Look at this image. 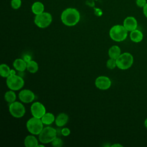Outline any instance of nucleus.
Returning <instances> with one entry per match:
<instances>
[{"instance_id":"nucleus-1","label":"nucleus","mask_w":147,"mask_h":147,"mask_svg":"<svg viewBox=\"0 0 147 147\" xmlns=\"http://www.w3.org/2000/svg\"><path fill=\"white\" fill-rule=\"evenodd\" d=\"M80 13L75 8H67L61 14L62 22L66 26H72L77 24L80 20Z\"/></svg>"},{"instance_id":"nucleus-2","label":"nucleus","mask_w":147,"mask_h":147,"mask_svg":"<svg viewBox=\"0 0 147 147\" xmlns=\"http://www.w3.org/2000/svg\"><path fill=\"white\" fill-rule=\"evenodd\" d=\"M127 32L123 25H115L110 29L109 36L113 40L117 42H121L126 38Z\"/></svg>"},{"instance_id":"nucleus-3","label":"nucleus","mask_w":147,"mask_h":147,"mask_svg":"<svg viewBox=\"0 0 147 147\" xmlns=\"http://www.w3.org/2000/svg\"><path fill=\"white\" fill-rule=\"evenodd\" d=\"M116 63L118 68L122 70L127 69L133 63V56L129 52H124L116 59Z\"/></svg>"},{"instance_id":"nucleus-4","label":"nucleus","mask_w":147,"mask_h":147,"mask_svg":"<svg viewBox=\"0 0 147 147\" xmlns=\"http://www.w3.org/2000/svg\"><path fill=\"white\" fill-rule=\"evenodd\" d=\"M43 125L41 118L33 117L26 122V128L29 133L33 135H38L43 129Z\"/></svg>"},{"instance_id":"nucleus-5","label":"nucleus","mask_w":147,"mask_h":147,"mask_svg":"<svg viewBox=\"0 0 147 147\" xmlns=\"http://www.w3.org/2000/svg\"><path fill=\"white\" fill-rule=\"evenodd\" d=\"M57 131L55 129L51 126H47L42 130L38 134V138L42 144H48L51 142L56 138Z\"/></svg>"},{"instance_id":"nucleus-6","label":"nucleus","mask_w":147,"mask_h":147,"mask_svg":"<svg viewBox=\"0 0 147 147\" xmlns=\"http://www.w3.org/2000/svg\"><path fill=\"white\" fill-rule=\"evenodd\" d=\"M6 84L8 88L13 91L20 90L24 86L23 78L16 74L10 75L6 78Z\"/></svg>"},{"instance_id":"nucleus-7","label":"nucleus","mask_w":147,"mask_h":147,"mask_svg":"<svg viewBox=\"0 0 147 147\" xmlns=\"http://www.w3.org/2000/svg\"><path fill=\"white\" fill-rule=\"evenodd\" d=\"M52 17L50 13L48 12H42L41 14L36 15L34 18V24L40 28H45L48 27L52 22Z\"/></svg>"},{"instance_id":"nucleus-8","label":"nucleus","mask_w":147,"mask_h":147,"mask_svg":"<svg viewBox=\"0 0 147 147\" xmlns=\"http://www.w3.org/2000/svg\"><path fill=\"white\" fill-rule=\"evenodd\" d=\"M9 110L10 114L17 118L22 117L25 113L24 106L21 102L17 101L10 103Z\"/></svg>"},{"instance_id":"nucleus-9","label":"nucleus","mask_w":147,"mask_h":147,"mask_svg":"<svg viewBox=\"0 0 147 147\" xmlns=\"http://www.w3.org/2000/svg\"><path fill=\"white\" fill-rule=\"evenodd\" d=\"M30 111L33 117L41 118L46 113V109L41 103L35 102L31 105Z\"/></svg>"},{"instance_id":"nucleus-10","label":"nucleus","mask_w":147,"mask_h":147,"mask_svg":"<svg viewBox=\"0 0 147 147\" xmlns=\"http://www.w3.org/2000/svg\"><path fill=\"white\" fill-rule=\"evenodd\" d=\"M95 85L96 88L100 90H106L110 87L111 85V82L109 78L107 76H100L95 79Z\"/></svg>"},{"instance_id":"nucleus-11","label":"nucleus","mask_w":147,"mask_h":147,"mask_svg":"<svg viewBox=\"0 0 147 147\" xmlns=\"http://www.w3.org/2000/svg\"><path fill=\"white\" fill-rule=\"evenodd\" d=\"M18 98L22 102L29 103L34 100L35 95L32 91L28 89H24L19 92Z\"/></svg>"},{"instance_id":"nucleus-12","label":"nucleus","mask_w":147,"mask_h":147,"mask_svg":"<svg viewBox=\"0 0 147 147\" xmlns=\"http://www.w3.org/2000/svg\"><path fill=\"white\" fill-rule=\"evenodd\" d=\"M123 25L128 32H131L137 29L138 24L137 20L134 17L129 16L124 20Z\"/></svg>"},{"instance_id":"nucleus-13","label":"nucleus","mask_w":147,"mask_h":147,"mask_svg":"<svg viewBox=\"0 0 147 147\" xmlns=\"http://www.w3.org/2000/svg\"><path fill=\"white\" fill-rule=\"evenodd\" d=\"M68 121V116L64 113L59 114L55 118V123L59 127H62L66 125Z\"/></svg>"},{"instance_id":"nucleus-14","label":"nucleus","mask_w":147,"mask_h":147,"mask_svg":"<svg viewBox=\"0 0 147 147\" xmlns=\"http://www.w3.org/2000/svg\"><path fill=\"white\" fill-rule=\"evenodd\" d=\"M143 37L144 36L142 32L138 29H135L130 32V38L134 42L138 43L141 42L143 39Z\"/></svg>"},{"instance_id":"nucleus-15","label":"nucleus","mask_w":147,"mask_h":147,"mask_svg":"<svg viewBox=\"0 0 147 147\" xmlns=\"http://www.w3.org/2000/svg\"><path fill=\"white\" fill-rule=\"evenodd\" d=\"M14 68L20 71L23 72L26 69L27 63L22 59H16L13 63Z\"/></svg>"},{"instance_id":"nucleus-16","label":"nucleus","mask_w":147,"mask_h":147,"mask_svg":"<svg viewBox=\"0 0 147 147\" xmlns=\"http://www.w3.org/2000/svg\"><path fill=\"white\" fill-rule=\"evenodd\" d=\"M24 145L26 147H37L38 145V140L33 135L27 136L24 140Z\"/></svg>"},{"instance_id":"nucleus-17","label":"nucleus","mask_w":147,"mask_h":147,"mask_svg":"<svg viewBox=\"0 0 147 147\" xmlns=\"http://www.w3.org/2000/svg\"><path fill=\"white\" fill-rule=\"evenodd\" d=\"M121 54V48L117 45H113L111 47L108 51V55L110 58L117 59Z\"/></svg>"},{"instance_id":"nucleus-18","label":"nucleus","mask_w":147,"mask_h":147,"mask_svg":"<svg viewBox=\"0 0 147 147\" xmlns=\"http://www.w3.org/2000/svg\"><path fill=\"white\" fill-rule=\"evenodd\" d=\"M44 6L41 2L37 1L33 3L32 6V11L35 14L37 15L44 12Z\"/></svg>"},{"instance_id":"nucleus-19","label":"nucleus","mask_w":147,"mask_h":147,"mask_svg":"<svg viewBox=\"0 0 147 147\" xmlns=\"http://www.w3.org/2000/svg\"><path fill=\"white\" fill-rule=\"evenodd\" d=\"M42 123L44 125H49L52 124L54 121H55V115L51 113H46L41 118Z\"/></svg>"},{"instance_id":"nucleus-20","label":"nucleus","mask_w":147,"mask_h":147,"mask_svg":"<svg viewBox=\"0 0 147 147\" xmlns=\"http://www.w3.org/2000/svg\"><path fill=\"white\" fill-rule=\"evenodd\" d=\"M26 69L32 74L36 73L38 69V65L36 61L34 60H30L27 63Z\"/></svg>"},{"instance_id":"nucleus-21","label":"nucleus","mask_w":147,"mask_h":147,"mask_svg":"<svg viewBox=\"0 0 147 147\" xmlns=\"http://www.w3.org/2000/svg\"><path fill=\"white\" fill-rule=\"evenodd\" d=\"M5 100L9 103H11L16 101V95L13 90H10L6 92L4 96Z\"/></svg>"},{"instance_id":"nucleus-22","label":"nucleus","mask_w":147,"mask_h":147,"mask_svg":"<svg viewBox=\"0 0 147 147\" xmlns=\"http://www.w3.org/2000/svg\"><path fill=\"white\" fill-rule=\"evenodd\" d=\"M10 68L6 64H2L0 65V75L3 78H7L10 75Z\"/></svg>"},{"instance_id":"nucleus-23","label":"nucleus","mask_w":147,"mask_h":147,"mask_svg":"<svg viewBox=\"0 0 147 147\" xmlns=\"http://www.w3.org/2000/svg\"><path fill=\"white\" fill-rule=\"evenodd\" d=\"M107 67L110 69H113L117 67V63L116 60L114 59L110 58L106 63Z\"/></svg>"},{"instance_id":"nucleus-24","label":"nucleus","mask_w":147,"mask_h":147,"mask_svg":"<svg viewBox=\"0 0 147 147\" xmlns=\"http://www.w3.org/2000/svg\"><path fill=\"white\" fill-rule=\"evenodd\" d=\"M52 146H55V147H61L63 146V142L62 141V140L60 138H55L52 142Z\"/></svg>"},{"instance_id":"nucleus-25","label":"nucleus","mask_w":147,"mask_h":147,"mask_svg":"<svg viewBox=\"0 0 147 147\" xmlns=\"http://www.w3.org/2000/svg\"><path fill=\"white\" fill-rule=\"evenodd\" d=\"M21 5V0H11V6L14 9H18Z\"/></svg>"},{"instance_id":"nucleus-26","label":"nucleus","mask_w":147,"mask_h":147,"mask_svg":"<svg viewBox=\"0 0 147 147\" xmlns=\"http://www.w3.org/2000/svg\"><path fill=\"white\" fill-rule=\"evenodd\" d=\"M136 5L139 7H143L146 4V0H136Z\"/></svg>"},{"instance_id":"nucleus-27","label":"nucleus","mask_w":147,"mask_h":147,"mask_svg":"<svg viewBox=\"0 0 147 147\" xmlns=\"http://www.w3.org/2000/svg\"><path fill=\"white\" fill-rule=\"evenodd\" d=\"M70 130L67 128V127H64V128H63L61 130V133L63 136H67L68 135H69L70 134Z\"/></svg>"},{"instance_id":"nucleus-28","label":"nucleus","mask_w":147,"mask_h":147,"mask_svg":"<svg viewBox=\"0 0 147 147\" xmlns=\"http://www.w3.org/2000/svg\"><path fill=\"white\" fill-rule=\"evenodd\" d=\"M142 8H143V13L144 16L147 18V3Z\"/></svg>"},{"instance_id":"nucleus-29","label":"nucleus","mask_w":147,"mask_h":147,"mask_svg":"<svg viewBox=\"0 0 147 147\" xmlns=\"http://www.w3.org/2000/svg\"><path fill=\"white\" fill-rule=\"evenodd\" d=\"M111 146H112V147H114V146H121V147H122L123 146H122V145L119 144H115L112 145Z\"/></svg>"},{"instance_id":"nucleus-30","label":"nucleus","mask_w":147,"mask_h":147,"mask_svg":"<svg viewBox=\"0 0 147 147\" xmlns=\"http://www.w3.org/2000/svg\"><path fill=\"white\" fill-rule=\"evenodd\" d=\"M10 75H14L16 74V71L14 69H10Z\"/></svg>"},{"instance_id":"nucleus-31","label":"nucleus","mask_w":147,"mask_h":147,"mask_svg":"<svg viewBox=\"0 0 147 147\" xmlns=\"http://www.w3.org/2000/svg\"><path fill=\"white\" fill-rule=\"evenodd\" d=\"M144 125H145V126L146 127V128L147 129V118L145 120V122H144Z\"/></svg>"},{"instance_id":"nucleus-32","label":"nucleus","mask_w":147,"mask_h":147,"mask_svg":"<svg viewBox=\"0 0 147 147\" xmlns=\"http://www.w3.org/2000/svg\"><path fill=\"white\" fill-rule=\"evenodd\" d=\"M37 146H42V147H44V145H38Z\"/></svg>"}]
</instances>
